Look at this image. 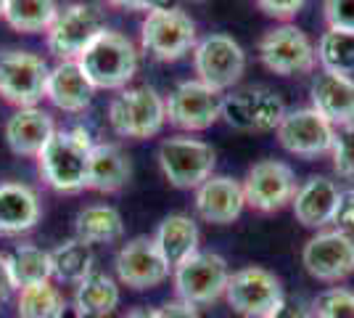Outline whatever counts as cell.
I'll list each match as a JSON object with an SVG mask.
<instances>
[{
  "mask_svg": "<svg viewBox=\"0 0 354 318\" xmlns=\"http://www.w3.org/2000/svg\"><path fill=\"white\" fill-rule=\"evenodd\" d=\"M93 138L85 127L56 130L53 138L37 154V170L43 181L59 194H80L88 183V159Z\"/></svg>",
  "mask_w": 354,
  "mask_h": 318,
  "instance_id": "obj_1",
  "label": "cell"
},
{
  "mask_svg": "<svg viewBox=\"0 0 354 318\" xmlns=\"http://www.w3.org/2000/svg\"><path fill=\"white\" fill-rule=\"evenodd\" d=\"M77 64L95 91H122L138 75V48L127 35L106 27L80 53Z\"/></svg>",
  "mask_w": 354,
  "mask_h": 318,
  "instance_id": "obj_2",
  "label": "cell"
},
{
  "mask_svg": "<svg viewBox=\"0 0 354 318\" xmlns=\"http://www.w3.org/2000/svg\"><path fill=\"white\" fill-rule=\"evenodd\" d=\"M167 122L162 93L151 85L122 88L109 104V125L119 138H153L162 133Z\"/></svg>",
  "mask_w": 354,
  "mask_h": 318,
  "instance_id": "obj_3",
  "label": "cell"
},
{
  "mask_svg": "<svg viewBox=\"0 0 354 318\" xmlns=\"http://www.w3.org/2000/svg\"><path fill=\"white\" fill-rule=\"evenodd\" d=\"M198 30L191 14L177 6H159L148 11L140 24V48L156 61H177L193 53Z\"/></svg>",
  "mask_w": 354,
  "mask_h": 318,
  "instance_id": "obj_4",
  "label": "cell"
},
{
  "mask_svg": "<svg viewBox=\"0 0 354 318\" xmlns=\"http://www.w3.org/2000/svg\"><path fill=\"white\" fill-rule=\"evenodd\" d=\"M162 175L169 181V186L191 191L214 175L217 154L207 141L191 136H172L164 138L156 152Z\"/></svg>",
  "mask_w": 354,
  "mask_h": 318,
  "instance_id": "obj_5",
  "label": "cell"
},
{
  "mask_svg": "<svg viewBox=\"0 0 354 318\" xmlns=\"http://www.w3.org/2000/svg\"><path fill=\"white\" fill-rule=\"evenodd\" d=\"M175 292L183 303L188 305H212L225 297V289L230 281L227 260L217 252L196 249L191 258L172 268Z\"/></svg>",
  "mask_w": 354,
  "mask_h": 318,
  "instance_id": "obj_6",
  "label": "cell"
},
{
  "mask_svg": "<svg viewBox=\"0 0 354 318\" xmlns=\"http://www.w3.org/2000/svg\"><path fill=\"white\" fill-rule=\"evenodd\" d=\"M225 300L241 318H270L286 300L281 279L262 265H246L230 273Z\"/></svg>",
  "mask_w": 354,
  "mask_h": 318,
  "instance_id": "obj_7",
  "label": "cell"
},
{
  "mask_svg": "<svg viewBox=\"0 0 354 318\" xmlns=\"http://www.w3.org/2000/svg\"><path fill=\"white\" fill-rule=\"evenodd\" d=\"M106 30L104 14L93 3H69L59 8L53 24L45 32L48 51L61 61H77L80 53Z\"/></svg>",
  "mask_w": 354,
  "mask_h": 318,
  "instance_id": "obj_8",
  "label": "cell"
},
{
  "mask_svg": "<svg viewBox=\"0 0 354 318\" xmlns=\"http://www.w3.org/2000/svg\"><path fill=\"white\" fill-rule=\"evenodd\" d=\"M193 72L212 91L233 88L246 72V53L238 40L225 32H212L201 37L193 48Z\"/></svg>",
  "mask_w": 354,
  "mask_h": 318,
  "instance_id": "obj_9",
  "label": "cell"
},
{
  "mask_svg": "<svg viewBox=\"0 0 354 318\" xmlns=\"http://www.w3.org/2000/svg\"><path fill=\"white\" fill-rule=\"evenodd\" d=\"M48 61L32 51H3L0 53V96L16 109L37 106L45 98L48 82Z\"/></svg>",
  "mask_w": 354,
  "mask_h": 318,
  "instance_id": "obj_10",
  "label": "cell"
},
{
  "mask_svg": "<svg viewBox=\"0 0 354 318\" xmlns=\"http://www.w3.org/2000/svg\"><path fill=\"white\" fill-rule=\"evenodd\" d=\"M259 61L270 72L281 77H296L315 72V43L296 24H281L262 35L259 40Z\"/></svg>",
  "mask_w": 354,
  "mask_h": 318,
  "instance_id": "obj_11",
  "label": "cell"
},
{
  "mask_svg": "<svg viewBox=\"0 0 354 318\" xmlns=\"http://www.w3.org/2000/svg\"><path fill=\"white\" fill-rule=\"evenodd\" d=\"M167 122L185 133H201L212 127L222 114V96L201 80H183L164 98Z\"/></svg>",
  "mask_w": 354,
  "mask_h": 318,
  "instance_id": "obj_12",
  "label": "cell"
},
{
  "mask_svg": "<svg viewBox=\"0 0 354 318\" xmlns=\"http://www.w3.org/2000/svg\"><path fill=\"white\" fill-rule=\"evenodd\" d=\"M301 265L312 279L336 284L354 273V239L339 228H323L301 249Z\"/></svg>",
  "mask_w": 354,
  "mask_h": 318,
  "instance_id": "obj_13",
  "label": "cell"
},
{
  "mask_svg": "<svg viewBox=\"0 0 354 318\" xmlns=\"http://www.w3.org/2000/svg\"><path fill=\"white\" fill-rule=\"evenodd\" d=\"M275 133H278V143L286 152L304 159L330 154L336 141V127L312 106L288 109Z\"/></svg>",
  "mask_w": 354,
  "mask_h": 318,
  "instance_id": "obj_14",
  "label": "cell"
},
{
  "mask_svg": "<svg viewBox=\"0 0 354 318\" xmlns=\"http://www.w3.org/2000/svg\"><path fill=\"white\" fill-rule=\"evenodd\" d=\"M243 199L257 212H281L294 202L296 175L281 159H259L249 167L241 183Z\"/></svg>",
  "mask_w": 354,
  "mask_h": 318,
  "instance_id": "obj_15",
  "label": "cell"
},
{
  "mask_svg": "<svg viewBox=\"0 0 354 318\" xmlns=\"http://www.w3.org/2000/svg\"><path fill=\"white\" fill-rule=\"evenodd\" d=\"M288 109L281 96L267 88H249V91L230 93L222 98V120L236 130H278L283 114Z\"/></svg>",
  "mask_w": 354,
  "mask_h": 318,
  "instance_id": "obj_16",
  "label": "cell"
},
{
  "mask_svg": "<svg viewBox=\"0 0 354 318\" xmlns=\"http://www.w3.org/2000/svg\"><path fill=\"white\" fill-rule=\"evenodd\" d=\"M114 271L122 287H130L135 292L162 287L169 279V265L156 249L151 236H135L127 244H122L114 258Z\"/></svg>",
  "mask_w": 354,
  "mask_h": 318,
  "instance_id": "obj_17",
  "label": "cell"
},
{
  "mask_svg": "<svg viewBox=\"0 0 354 318\" xmlns=\"http://www.w3.org/2000/svg\"><path fill=\"white\" fill-rule=\"evenodd\" d=\"M246 207L241 181L230 175H212L196 188V212L204 223L230 226Z\"/></svg>",
  "mask_w": 354,
  "mask_h": 318,
  "instance_id": "obj_18",
  "label": "cell"
},
{
  "mask_svg": "<svg viewBox=\"0 0 354 318\" xmlns=\"http://www.w3.org/2000/svg\"><path fill=\"white\" fill-rule=\"evenodd\" d=\"M312 109H317L333 127L354 122V77L320 69L310 85Z\"/></svg>",
  "mask_w": 354,
  "mask_h": 318,
  "instance_id": "obj_19",
  "label": "cell"
},
{
  "mask_svg": "<svg viewBox=\"0 0 354 318\" xmlns=\"http://www.w3.org/2000/svg\"><path fill=\"white\" fill-rule=\"evenodd\" d=\"M341 188L336 181L325 178V175H310L301 186H296L291 210L294 218L304 228L323 231L328 223H333V212L339 204Z\"/></svg>",
  "mask_w": 354,
  "mask_h": 318,
  "instance_id": "obj_20",
  "label": "cell"
},
{
  "mask_svg": "<svg viewBox=\"0 0 354 318\" xmlns=\"http://www.w3.org/2000/svg\"><path fill=\"white\" fill-rule=\"evenodd\" d=\"M59 127L53 117L40 109V106H27V109H16L6 122V143L8 149L19 157H37L43 152V146L53 138Z\"/></svg>",
  "mask_w": 354,
  "mask_h": 318,
  "instance_id": "obj_21",
  "label": "cell"
},
{
  "mask_svg": "<svg viewBox=\"0 0 354 318\" xmlns=\"http://www.w3.org/2000/svg\"><path fill=\"white\" fill-rule=\"evenodd\" d=\"M93 96H95V88L82 75L77 61H59L56 67H50L48 82H45V98L56 109L66 114H80L93 104Z\"/></svg>",
  "mask_w": 354,
  "mask_h": 318,
  "instance_id": "obj_22",
  "label": "cell"
},
{
  "mask_svg": "<svg viewBox=\"0 0 354 318\" xmlns=\"http://www.w3.org/2000/svg\"><path fill=\"white\" fill-rule=\"evenodd\" d=\"M40 197L37 191L19 181L0 183V236H19L40 223Z\"/></svg>",
  "mask_w": 354,
  "mask_h": 318,
  "instance_id": "obj_23",
  "label": "cell"
},
{
  "mask_svg": "<svg viewBox=\"0 0 354 318\" xmlns=\"http://www.w3.org/2000/svg\"><path fill=\"white\" fill-rule=\"evenodd\" d=\"M133 175V162L117 143H93L88 159V183L85 188L98 194H117L122 191Z\"/></svg>",
  "mask_w": 354,
  "mask_h": 318,
  "instance_id": "obj_24",
  "label": "cell"
},
{
  "mask_svg": "<svg viewBox=\"0 0 354 318\" xmlns=\"http://www.w3.org/2000/svg\"><path fill=\"white\" fill-rule=\"evenodd\" d=\"M156 249L162 252V258L167 260L169 268L180 265L185 258H191L193 252L198 249V242H201V233H198V223L193 220L191 215L185 212H172L167 215L156 233L151 236Z\"/></svg>",
  "mask_w": 354,
  "mask_h": 318,
  "instance_id": "obj_25",
  "label": "cell"
},
{
  "mask_svg": "<svg viewBox=\"0 0 354 318\" xmlns=\"http://www.w3.org/2000/svg\"><path fill=\"white\" fill-rule=\"evenodd\" d=\"M119 281L95 268L88 279L77 284L72 305L82 313V318H106L119 308Z\"/></svg>",
  "mask_w": 354,
  "mask_h": 318,
  "instance_id": "obj_26",
  "label": "cell"
},
{
  "mask_svg": "<svg viewBox=\"0 0 354 318\" xmlns=\"http://www.w3.org/2000/svg\"><path fill=\"white\" fill-rule=\"evenodd\" d=\"M124 220L111 204H88L74 218V239L85 244H111L122 239Z\"/></svg>",
  "mask_w": 354,
  "mask_h": 318,
  "instance_id": "obj_27",
  "label": "cell"
},
{
  "mask_svg": "<svg viewBox=\"0 0 354 318\" xmlns=\"http://www.w3.org/2000/svg\"><path fill=\"white\" fill-rule=\"evenodd\" d=\"M56 14H59L56 0H6L0 19L21 35H37V32H48Z\"/></svg>",
  "mask_w": 354,
  "mask_h": 318,
  "instance_id": "obj_28",
  "label": "cell"
},
{
  "mask_svg": "<svg viewBox=\"0 0 354 318\" xmlns=\"http://www.w3.org/2000/svg\"><path fill=\"white\" fill-rule=\"evenodd\" d=\"M50 268H53V279L61 284H80L82 279H88L95 271V255L93 247L80 239H69V242L59 244L50 252Z\"/></svg>",
  "mask_w": 354,
  "mask_h": 318,
  "instance_id": "obj_29",
  "label": "cell"
},
{
  "mask_svg": "<svg viewBox=\"0 0 354 318\" xmlns=\"http://www.w3.org/2000/svg\"><path fill=\"white\" fill-rule=\"evenodd\" d=\"M8 271L14 279L16 289L32 287V284H43L53 279V268H50V252L35 244H19L8 255Z\"/></svg>",
  "mask_w": 354,
  "mask_h": 318,
  "instance_id": "obj_30",
  "label": "cell"
},
{
  "mask_svg": "<svg viewBox=\"0 0 354 318\" xmlns=\"http://www.w3.org/2000/svg\"><path fill=\"white\" fill-rule=\"evenodd\" d=\"M315 59L325 72L354 75V32L325 30L315 46Z\"/></svg>",
  "mask_w": 354,
  "mask_h": 318,
  "instance_id": "obj_31",
  "label": "cell"
},
{
  "mask_svg": "<svg viewBox=\"0 0 354 318\" xmlns=\"http://www.w3.org/2000/svg\"><path fill=\"white\" fill-rule=\"evenodd\" d=\"M64 305L66 300L61 297L59 287L53 281H43V284L19 289L16 313L19 318H59Z\"/></svg>",
  "mask_w": 354,
  "mask_h": 318,
  "instance_id": "obj_32",
  "label": "cell"
},
{
  "mask_svg": "<svg viewBox=\"0 0 354 318\" xmlns=\"http://www.w3.org/2000/svg\"><path fill=\"white\" fill-rule=\"evenodd\" d=\"M312 318H354V292L346 287H330L312 303Z\"/></svg>",
  "mask_w": 354,
  "mask_h": 318,
  "instance_id": "obj_33",
  "label": "cell"
},
{
  "mask_svg": "<svg viewBox=\"0 0 354 318\" xmlns=\"http://www.w3.org/2000/svg\"><path fill=\"white\" fill-rule=\"evenodd\" d=\"M330 159H333L336 175L354 183V122L336 127V141H333V149H330Z\"/></svg>",
  "mask_w": 354,
  "mask_h": 318,
  "instance_id": "obj_34",
  "label": "cell"
},
{
  "mask_svg": "<svg viewBox=\"0 0 354 318\" xmlns=\"http://www.w3.org/2000/svg\"><path fill=\"white\" fill-rule=\"evenodd\" d=\"M328 30L354 32V0H323Z\"/></svg>",
  "mask_w": 354,
  "mask_h": 318,
  "instance_id": "obj_35",
  "label": "cell"
},
{
  "mask_svg": "<svg viewBox=\"0 0 354 318\" xmlns=\"http://www.w3.org/2000/svg\"><path fill=\"white\" fill-rule=\"evenodd\" d=\"M257 6H259V11H265L267 16H272V19H278L283 24H288V21L307 6V0H257Z\"/></svg>",
  "mask_w": 354,
  "mask_h": 318,
  "instance_id": "obj_36",
  "label": "cell"
},
{
  "mask_svg": "<svg viewBox=\"0 0 354 318\" xmlns=\"http://www.w3.org/2000/svg\"><path fill=\"white\" fill-rule=\"evenodd\" d=\"M333 223L344 233H354V188H346L339 194V204L333 212Z\"/></svg>",
  "mask_w": 354,
  "mask_h": 318,
  "instance_id": "obj_37",
  "label": "cell"
},
{
  "mask_svg": "<svg viewBox=\"0 0 354 318\" xmlns=\"http://www.w3.org/2000/svg\"><path fill=\"white\" fill-rule=\"evenodd\" d=\"M153 318H201L198 316V308L188 305L183 300H172V303H164L162 308L153 310Z\"/></svg>",
  "mask_w": 354,
  "mask_h": 318,
  "instance_id": "obj_38",
  "label": "cell"
},
{
  "mask_svg": "<svg viewBox=\"0 0 354 318\" xmlns=\"http://www.w3.org/2000/svg\"><path fill=\"white\" fill-rule=\"evenodd\" d=\"M270 318H312V308L304 300H296V297H286L281 303V308L272 313Z\"/></svg>",
  "mask_w": 354,
  "mask_h": 318,
  "instance_id": "obj_39",
  "label": "cell"
},
{
  "mask_svg": "<svg viewBox=\"0 0 354 318\" xmlns=\"http://www.w3.org/2000/svg\"><path fill=\"white\" fill-rule=\"evenodd\" d=\"M114 8H124V11H153L159 6H167V0H106Z\"/></svg>",
  "mask_w": 354,
  "mask_h": 318,
  "instance_id": "obj_40",
  "label": "cell"
},
{
  "mask_svg": "<svg viewBox=\"0 0 354 318\" xmlns=\"http://www.w3.org/2000/svg\"><path fill=\"white\" fill-rule=\"evenodd\" d=\"M14 279H11V271H8V258L0 252V303H6L14 292Z\"/></svg>",
  "mask_w": 354,
  "mask_h": 318,
  "instance_id": "obj_41",
  "label": "cell"
},
{
  "mask_svg": "<svg viewBox=\"0 0 354 318\" xmlns=\"http://www.w3.org/2000/svg\"><path fill=\"white\" fill-rule=\"evenodd\" d=\"M122 318H153V310L151 308H133V310H127Z\"/></svg>",
  "mask_w": 354,
  "mask_h": 318,
  "instance_id": "obj_42",
  "label": "cell"
},
{
  "mask_svg": "<svg viewBox=\"0 0 354 318\" xmlns=\"http://www.w3.org/2000/svg\"><path fill=\"white\" fill-rule=\"evenodd\" d=\"M59 318H82V313H80V310H77V308H74L72 303H66V305H64V310H61Z\"/></svg>",
  "mask_w": 354,
  "mask_h": 318,
  "instance_id": "obj_43",
  "label": "cell"
},
{
  "mask_svg": "<svg viewBox=\"0 0 354 318\" xmlns=\"http://www.w3.org/2000/svg\"><path fill=\"white\" fill-rule=\"evenodd\" d=\"M3 8H6V0H0V16H3Z\"/></svg>",
  "mask_w": 354,
  "mask_h": 318,
  "instance_id": "obj_44",
  "label": "cell"
}]
</instances>
